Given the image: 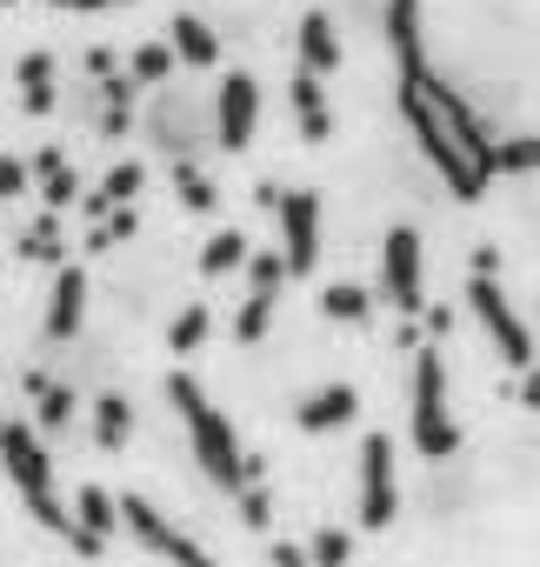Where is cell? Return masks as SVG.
Returning a JSON list of instances; mask_svg holds the SVG:
<instances>
[{
  "mask_svg": "<svg viewBox=\"0 0 540 567\" xmlns=\"http://www.w3.org/2000/svg\"><path fill=\"white\" fill-rule=\"evenodd\" d=\"M321 315H328V321H347V328H361V321L374 315V295L361 288V280H334V288H321Z\"/></svg>",
  "mask_w": 540,
  "mask_h": 567,
  "instance_id": "cb8c5ba5",
  "label": "cell"
},
{
  "mask_svg": "<svg viewBox=\"0 0 540 567\" xmlns=\"http://www.w3.org/2000/svg\"><path fill=\"white\" fill-rule=\"evenodd\" d=\"M167 48H174V61H187V68H214V61H220V34H214L200 14H174Z\"/></svg>",
  "mask_w": 540,
  "mask_h": 567,
  "instance_id": "ac0fdd59",
  "label": "cell"
},
{
  "mask_svg": "<svg viewBox=\"0 0 540 567\" xmlns=\"http://www.w3.org/2000/svg\"><path fill=\"white\" fill-rule=\"evenodd\" d=\"M401 520V481H394V441L367 434L361 441V527H394Z\"/></svg>",
  "mask_w": 540,
  "mask_h": 567,
  "instance_id": "ba28073f",
  "label": "cell"
},
{
  "mask_svg": "<svg viewBox=\"0 0 540 567\" xmlns=\"http://www.w3.org/2000/svg\"><path fill=\"white\" fill-rule=\"evenodd\" d=\"M288 107H294V127H301V141H308V147H321V141L334 134L328 87H321L314 74H301V68H294V81H288Z\"/></svg>",
  "mask_w": 540,
  "mask_h": 567,
  "instance_id": "5bb4252c",
  "label": "cell"
},
{
  "mask_svg": "<svg viewBox=\"0 0 540 567\" xmlns=\"http://www.w3.org/2000/svg\"><path fill=\"white\" fill-rule=\"evenodd\" d=\"M34 187V174H28V161L21 154H0V200H21Z\"/></svg>",
  "mask_w": 540,
  "mask_h": 567,
  "instance_id": "d6a6232c",
  "label": "cell"
},
{
  "mask_svg": "<svg viewBox=\"0 0 540 567\" xmlns=\"http://www.w3.org/2000/svg\"><path fill=\"white\" fill-rule=\"evenodd\" d=\"M14 87H21V114H54V107H61V87H54V54H48V48L21 54Z\"/></svg>",
  "mask_w": 540,
  "mask_h": 567,
  "instance_id": "2e32d148",
  "label": "cell"
},
{
  "mask_svg": "<svg viewBox=\"0 0 540 567\" xmlns=\"http://www.w3.org/2000/svg\"><path fill=\"white\" fill-rule=\"evenodd\" d=\"M247 254H253V240H247L240 227H220V234H207V247H200V274H207V280H227V274L247 267Z\"/></svg>",
  "mask_w": 540,
  "mask_h": 567,
  "instance_id": "ffe728a7",
  "label": "cell"
},
{
  "mask_svg": "<svg viewBox=\"0 0 540 567\" xmlns=\"http://www.w3.org/2000/svg\"><path fill=\"white\" fill-rule=\"evenodd\" d=\"M167 401H174V414H180V427H187V447H194V461H200V474L220 487V494H240V487H260V461L253 454H240V434H233V421L207 401V388L194 381V374H167Z\"/></svg>",
  "mask_w": 540,
  "mask_h": 567,
  "instance_id": "7a4b0ae2",
  "label": "cell"
},
{
  "mask_svg": "<svg viewBox=\"0 0 540 567\" xmlns=\"http://www.w3.org/2000/svg\"><path fill=\"white\" fill-rule=\"evenodd\" d=\"M494 174H540V134L494 141Z\"/></svg>",
  "mask_w": 540,
  "mask_h": 567,
  "instance_id": "f1b7e54d",
  "label": "cell"
},
{
  "mask_svg": "<svg viewBox=\"0 0 540 567\" xmlns=\"http://www.w3.org/2000/svg\"><path fill=\"white\" fill-rule=\"evenodd\" d=\"M68 240H61V214H41L21 227V260H61Z\"/></svg>",
  "mask_w": 540,
  "mask_h": 567,
  "instance_id": "4316f807",
  "label": "cell"
},
{
  "mask_svg": "<svg viewBox=\"0 0 540 567\" xmlns=\"http://www.w3.org/2000/svg\"><path fill=\"white\" fill-rule=\"evenodd\" d=\"M0 467H8V481H14V494H21V507L48 527V534H74V520H68V501H61V487H54V454H48V441L34 434V421L28 414H8L0 421Z\"/></svg>",
  "mask_w": 540,
  "mask_h": 567,
  "instance_id": "3957f363",
  "label": "cell"
},
{
  "mask_svg": "<svg viewBox=\"0 0 540 567\" xmlns=\"http://www.w3.org/2000/svg\"><path fill=\"white\" fill-rule=\"evenodd\" d=\"M247 295H281L288 288V260H281V247L274 254H247Z\"/></svg>",
  "mask_w": 540,
  "mask_h": 567,
  "instance_id": "f546056e",
  "label": "cell"
},
{
  "mask_svg": "<svg viewBox=\"0 0 540 567\" xmlns=\"http://www.w3.org/2000/svg\"><path fill=\"white\" fill-rule=\"evenodd\" d=\"M347 554H354V540L341 527H321L314 547H308V567H347Z\"/></svg>",
  "mask_w": 540,
  "mask_h": 567,
  "instance_id": "1f68e13d",
  "label": "cell"
},
{
  "mask_svg": "<svg viewBox=\"0 0 540 567\" xmlns=\"http://www.w3.org/2000/svg\"><path fill=\"white\" fill-rule=\"evenodd\" d=\"M233 501H240V520H247V527H253V534H260V527H267V520H274V501H267V487H240V494H233Z\"/></svg>",
  "mask_w": 540,
  "mask_h": 567,
  "instance_id": "836d02e7",
  "label": "cell"
},
{
  "mask_svg": "<svg viewBox=\"0 0 540 567\" xmlns=\"http://www.w3.org/2000/svg\"><path fill=\"white\" fill-rule=\"evenodd\" d=\"M167 74H174V48L167 41H141L127 61H121V81L141 94V87H167Z\"/></svg>",
  "mask_w": 540,
  "mask_h": 567,
  "instance_id": "d6986e66",
  "label": "cell"
},
{
  "mask_svg": "<svg viewBox=\"0 0 540 567\" xmlns=\"http://www.w3.org/2000/svg\"><path fill=\"white\" fill-rule=\"evenodd\" d=\"M253 134H260V81L253 74H227L214 87V147L240 154V147H253Z\"/></svg>",
  "mask_w": 540,
  "mask_h": 567,
  "instance_id": "9c48e42d",
  "label": "cell"
},
{
  "mask_svg": "<svg viewBox=\"0 0 540 567\" xmlns=\"http://www.w3.org/2000/svg\"><path fill=\"white\" fill-rule=\"evenodd\" d=\"M274 567H308V547H294V540H274Z\"/></svg>",
  "mask_w": 540,
  "mask_h": 567,
  "instance_id": "8d00e7d4",
  "label": "cell"
},
{
  "mask_svg": "<svg viewBox=\"0 0 540 567\" xmlns=\"http://www.w3.org/2000/svg\"><path fill=\"white\" fill-rule=\"evenodd\" d=\"M207 334H214V308H207V301H187V308L174 315V328H167V348H174V354H194Z\"/></svg>",
  "mask_w": 540,
  "mask_h": 567,
  "instance_id": "484cf974",
  "label": "cell"
},
{
  "mask_svg": "<svg viewBox=\"0 0 540 567\" xmlns=\"http://www.w3.org/2000/svg\"><path fill=\"white\" fill-rule=\"evenodd\" d=\"M28 174L41 181V207H48V214H68V207L81 200V174L68 167V147H41V154L28 161Z\"/></svg>",
  "mask_w": 540,
  "mask_h": 567,
  "instance_id": "9a60e30c",
  "label": "cell"
},
{
  "mask_svg": "<svg viewBox=\"0 0 540 567\" xmlns=\"http://www.w3.org/2000/svg\"><path fill=\"white\" fill-rule=\"evenodd\" d=\"M394 107L407 121V134L420 141L427 167L447 181L454 200H480L494 187V134L474 114V101L427 68V54H401L394 61Z\"/></svg>",
  "mask_w": 540,
  "mask_h": 567,
  "instance_id": "6da1fadb",
  "label": "cell"
},
{
  "mask_svg": "<svg viewBox=\"0 0 540 567\" xmlns=\"http://www.w3.org/2000/svg\"><path fill=\"white\" fill-rule=\"evenodd\" d=\"M0 421H8V414H0Z\"/></svg>",
  "mask_w": 540,
  "mask_h": 567,
  "instance_id": "ab89813d",
  "label": "cell"
},
{
  "mask_svg": "<svg viewBox=\"0 0 540 567\" xmlns=\"http://www.w3.org/2000/svg\"><path fill=\"white\" fill-rule=\"evenodd\" d=\"M174 200L187 207V214H214L220 207V187H214V174L187 154V161H174Z\"/></svg>",
  "mask_w": 540,
  "mask_h": 567,
  "instance_id": "44dd1931",
  "label": "cell"
},
{
  "mask_svg": "<svg viewBox=\"0 0 540 567\" xmlns=\"http://www.w3.org/2000/svg\"><path fill=\"white\" fill-rule=\"evenodd\" d=\"M354 414H361V394H354L347 381H328V388H314V394L294 401V421H301L308 434H334V427H347Z\"/></svg>",
  "mask_w": 540,
  "mask_h": 567,
  "instance_id": "8fae6325",
  "label": "cell"
},
{
  "mask_svg": "<svg viewBox=\"0 0 540 567\" xmlns=\"http://www.w3.org/2000/svg\"><path fill=\"white\" fill-rule=\"evenodd\" d=\"M127 434H134V408H127V394H101V401H94V441H101L107 454H121Z\"/></svg>",
  "mask_w": 540,
  "mask_h": 567,
  "instance_id": "603a6c76",
  "label": "cell"
},
{
  "mask_svg": "<svg viewBox=\"0 0 540 567\" xmlns=\"http://www.w3.org/2000/svg\"><path fill=\"white\" fill-rule=\"evenodd\" d=\"M61 14H107V8H134V0H48Z\"/></svg>",
  "mask_w": 540,
  "mask_h": 567,
  "instance_id": "e575fe53",
  "label": "cell"
},
{
  "mask_svg": "<svg viewBox=\"0 0 540 567\" xmlns=\"http://www.w3.org/2000/svg\"><path fill=\"white\" fill-rule=\"evenodd\" d=\"M467 308L480 315V328H487V341L500 348V368H533V328L520 321V308L507 301V288L500 280H467Z\"/></svg>",
  "mask_w": 540,
  "mask_h": 567,
  "instance_id": "8992f818",
  "label": "cell"
},
{
  "mask_svg": "<svg viewBox=\"0 0 540 567\" xmlns=\"http://www.w3.org/2000/svg\"><path fill=\"white\" fill-rule=\"evenodd\" d=\"M134 234H141V214H134V207H114V214H101V220H94L87 254H107V247H121V240H134Z\"/></svg>",
  "mask_w": 540,
  "mask_h": 567,
  "instance_id": "4dcf8cb0",
  "label": "cell"
},
{
  "mask_svg": "<svg viewBox=\"0 0 540 567\" xmlns=\"http://www.w3.org/2000/svg\"><path fill=\"white\" fill-rule=\"evenodd\" d=\"M274 308H281L274 295H247V301H240V315H233V341H240V348L267 341V328H274Z\"/></svg>",
  "mask_w": 540,
  "mask_h": 567,
  "instance_id": "83f0119b",
  "label": "cell"
},
{
  "mask_svg": "<svg viewBox=\"0 0 540 567\" xmlns=\"http://www.w3.org/2000/svg\"><path fill=\"white\" fill-rule=\"evenodd\" d=\"M114 501H121V527H127L141 547H154L167 567H220V560H214L194 534H180V527H174L154 501H141V494H114Z\"/></svg>",
  "mask_w": 540,
  "mask_h": 567,
  "instance_id": "52a82bcc",
  "label": "cell"
},
{
  "mask_svg": "<svg viewBox=\"0 0 540 567\" xmlns=\"http://www.w3.org/2000/svg\"><path fill=\"white\" fill-rule=\"evenodd\" d=\"M74 414H81L74 388H54V381H48V388L34 394V434H41V441H48V434H68V427H74Z\"/></svg>",
  "mask_w": 540,
  "mask_h": 567,
  "instance_id": "7402d4cb",
  "label": "cell"
},
{
  "mask_svg": "<svg viewBox=\"0 0 540 567\" xmlns=\"http://www.w3.org/2000/svg\"><path fill=\"white\" fill-rule=\"evenodd\" d=\"M0 8H21V0H0Z\"/></svg>",
  "mask_w": 540,
  "mask_h": 567,
  "instance_id": "f35d334b",
  "label": "cell"
},
{
  "mask_svg": "<svg viewBox=\"0 0 540 567\" xmlns=\"http://www.w3.org/2000/svg\"><path fill=\"white\" fill-rule=\"evenodd\" d=\"M68 520H74V527H81L87 540H101V547H107V534L121 527V501H114L107 487L81 481V487H74V507H68Z\"/></svg>",
  "mask_w": 540,
  "mask_h": 567,
  "instance_id": "e0dca14e",
  "label": "cell"
},
{
  "mask_svg": "<svg viewBox=\"0 0 540 567\" xmlns=\"http://www.w3.org/2000/svg\"><path fill=\"white\" fill-rule=\"evenodd\" d=\"M141 187H147V167H141V161H114V167L101 174V187H94V194H101L107 207H134V200H141Z\"/></svg>",
  "mask_w": 540,
  "mask_h": 567,
  "instance_id": "d4e9b609",
  "label": "cell"
},
{
  "mask_svg": "<svg viewBox=\"0 0 540 567\" xmlns=\"http://www.w3.org/2000/svg\"><path fill=\"white\" fill-rule=\"evenodd\" d=\"M427 334H434V348L454 334V308H427Z\"/></svg>",
  "mask_w": 540,
  "mask_h": 567,
  "instance_id": "d590c367",
  "label": "cell"
},
{
  "mask_svg": "<svg viewBox=\"0 0 540 567\" xmlns=\"http://www.w3.org/2000/svg\"><path fill=\"white\" fill-rule=\"evenodd\" d=\"M274 214H281V260H288V280L314 274V260H321V194L294 187V194L274 200Z\"/></svg>",
  "mask_w": 540,
  "mask_h": 567,
  "instance_id": "30bf717a",
  "label": "cell"
},
{
  "mask_svg": "<svg viewBox=\"0 0 540 567\" xmlns=\"http://www.w3.org/2000/svg\"><path fill=\"white\" fill-rule=\"evenodd\" d=\"M414 454L420 461H454L460 454V421L447 408V354L434 341L414 348Z\"/></svg>",
  "mask_w": 540,
  "mask_h": 567,
  "instance_id": "277c9868",
  "label": "cell"
},
{
  "mask_svg": "<svg viewBox=\"0 0 540 567\" xmlns=\"http://www.w3.org/2000/svg\"><path fill=\"white\" fill-rule=\"evenodd\" d=\"M81 321H87V274L81 267H61L54 274V295H48V341H74L81 334Z\"/></svg>",
  "mask_w": 540,
  "mask_h": 567,
  "instance_id": "7c38bea8",
  "label": "cell"
},
{
  "mask_svg": "<svg viewBox=\"0 0 540 567\" xmlns=\"http://www.w3.org/2000/svg\"><path fill=\"white\" fill-rule=\"evenodd\" d=\"M520 408L540 414V368H527V381H520Z\"/></svg>",
  "mask_w": 540,
  "mask_h": 567,
  "instance_id": "74e56055",
  "label": "cell"
},
{
  "mask_svg": "<svg viewBox=\"0 0 540 567\" xmlns=\"http://www.w3.org/2000/svg\"><path fill=\"white\" fill-rule=\"evenodd\" d=\"M381 288L394 301L401 321H420L427 315V254H420V227H387L381 240Z\"/></svg>",
  "mask_w": 540,
  "mask_h": 567,
  "instance_id": "5b68a950",
  "label": "cell"
},
{
  "mask_svg": "<svg viewBox=\"0 0 540 567\" xmlns=\"http://www.w3.org/2000/svg\"><path fill=\"white\" fill-rule=\"evenodd\" d=\"M294 54H301V74H314V81L341 74V34H334V21H328L321 8L301 14V28H294Z\"/></svg>",
  "mask_w": 540,
  "mask_h": 567,
  "instance_id": "4fadbf2b",
  "label": "cell"
}]
</instances>
